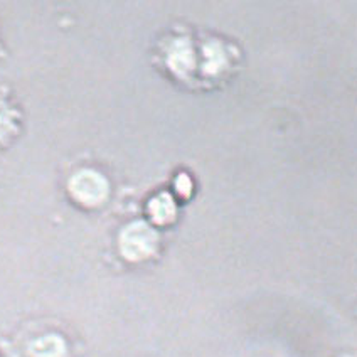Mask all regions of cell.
<instances>
[{
  "mask_svg": "<svg viewBox=\"0 0 357 357\" xmlns=\"http://www.w3.org/2000/svg\"><path fill=\"white\" fill-rule=\"evenodd\" d=\"M15 132L14 112L7 107L3 101H0V140L9 139Z\"/></svg>",
  "mask_w": 357,
  "mask_h": 357,
  "instance_id": "8992f818",
  "label": "cell"
},
{
  "mask_svg": "<svg viewBox=\"0 0 357 357\" xmlns=\"http://www.w3.org/2000/svg\"><path fill=\"white\" fill-rule=\"evenodd\" d=\"M159 233L144 221H132L120 231L119 253L130 265H144L159 255Z\"/></svg>",
  "mask_w": 357,
  "mask_h": 357,
  "instance_id": "7a4b0ae2",
  "label": "cell"
},
{
  "mask_svg": "<svg viewBox=\"0 0 357 357\" xmlns=\"http://www.w3.org/2000/svg\"><path fill=\"white\" fill-rule=\"evenodd\" d=\"M149 214L152 221L159 226H169L176 221L177 208L174 199L169 194H157L152 201L149 202Z\"/></svg>",
  "mask_w": 357,
  "mask_h": 357,
  "instance_id": "5b68a950",
  "label": "cell"
},
{
  "mask_svg": "<svg viewBox=\"0 0 357 357\" xmlns=\"http://www.w3.org/2000/svg\"><path fill=\"white\" fill-rule=\"evenodd\" d=\"M231 56L233 54L229 52V47L221 40H202V44H196V40L189 36H176L169 39L162 50V59L167 71L185 83H192L201 76L199 63H202L206 81L222 79L233 63Z\"/></svg>",
  "mask_w": 357,
  "mask_h": 357,
  "instance_id": "6da1fadb",
  "label": "cell"
},
{
  "mask_svg": "<svg viewBox=\"0 0 357 357\" xmlns=\"http://www.w3.org/2000/svg\"><path fill=\"white\" fill-rule=\"evenodd\" d=\"M68 192L81 208L96 209L108 201L109 184L107 177L98 170L83 169L70 178Z\"/></svg>",
  "mask_w": 357,
  "mask_h": 357,
  "instance_id": "3957f363",
  "label": "cell"
},
{
  "mask_svg": "<svg viewBox=\"0 0 357 357\" xmlns=\"http://www.w3.org/2000/svg\"><path fill=\"white\" fill-rule=\"evenodd\" d=\"M27 357H70V342L59 332L50 331L27 340Z\"/></svg>",
  "mask_w": 357,
  "mask_h": 357,
  "instance_id": "277c9868",
  "label": "cell"
}]
</instances>
